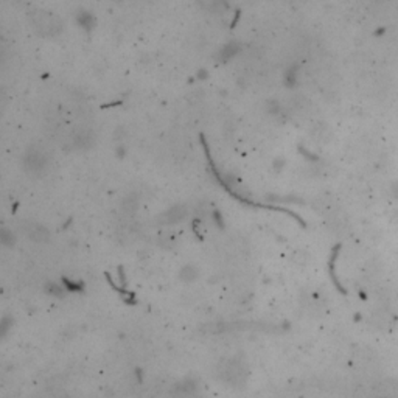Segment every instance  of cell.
Here are the masks:
<instances>
[{
    "instance_id": "obj_1",
    "label": "cell",
    "mask_w": 398,
    "mask_h": 398,
    "mask_svg": "<svg viewBox=\"0 0 398 398\" xmlns=\"http://www.w3.org/2000/svg\"><path fill=\"white\" fill-rule=\"evenodd\" d=\"M217 376L227 387L240 389V387H244L249 380V367L243 359L236 356L225 358L221 359L217 365Z\"/></svg>"
},
{
    "instance_id": "obj_2",
    "label": "cell",
    "mask_w": 398,
    "mask_h": 398,
    "mask_svg": "<svg viewBox=\"0 0 398 398\" xmlns=\"http://www.w3.org/2000/svg\"><path fill=\"white\" fill-rule=\"evenodd\" d=\"M30 22L42 38H55L62 31V20L51 11L38 9L30 14Z\"/></svg>"
},
{
    "instance_id": "obj_3",
    "label": "cell",
    "mask_w": 398,
    "mask_h": 398,
    "mask_svg": "<svg viewBox=\"0 0 398 398\" xmlns=\"http://www.w3.org/2000/svg\"><path fill=\"white\" fill-rule=\"evenodd\" d=\"M48 164H50L48 156L38 146L28 148L22 159V167L30 176H42L47 171Z\"/></svg>"
},
{
    "instance_id": "obj_4",
    "label": "cell",
    "mask_w": 398,
    "mask_h": 398,
    "mask_svg": "<svg viewBox=\"0 0 398 398\" xmlns=\"http://www.w3.org/2000/svg\"><path fill=\"white\" fill-rule=\"evenodd\" d=\"M171 398H202L201 384L195 378H184L171 387Z\"/></svg>"
},
{
    "instance_id": "obj_5",
    "label": "cell",
    "mask_w": 398,
    "mask_h": 398,
    "mask_svg": "<svg viewBox=\"0 0 398 398\" xmlns=\"http://www.w3.org/2000/svg\"><path fill=\"white\" fill-rule=\"evenodd\" d=\"M22 232L27 235V238L35 243H47L50 240V232L44 224L38 221H24L22 222Z\"/></svg>"
},
{
    "instance_id": "obj_6",
    "label": "cell",
    "mask_w": 398,
    "mask_h": 398,
    "mask_svg": "<svg viewBox=\"0 0 398 398\" xmlns=\"http://www.w3.org/2000/svg\"><path fill=\"white\" fill-rule=\"evenodd\" d=\"M93 143H95V134H93L92 129H89V128L75 129V133L72 135L73 148H77L78 151H84V149L92 148Z\"/></svg>"
},
{
    "instance_id": "obj_7",
    "label": "cell",
    "mask_w": 398,
    "mask_h": 398,
    "mask_svg": "<svg viewBox=\"0 0 398 398\" xmlns=\"http://www.w3.org/2000/svg\"><path fill=\"white\" fill-rule=\"evenodd\" d=\"M187 207L184 204H176V206H171L170 209H167L164 212V215H160V220H162L167 225H173V224H179L187 218Z\"/></svg>"
},
{
    "instance_id": "obj_8",
    "label": "cell",
    "mask_w": 398,
    "mask_h": 398,
    "mask_svg": "<svg viewBox=\"0 0 398 398\" xmlns=\"http://www.w3.org/2000/svg\"><path fill=\"white\" fill-rule=\"evenodd\" d=\"M177 277H179V280L180 282H184V283H195L198 278L201 277V269L199 267L196 266V265H193V263H187V265H184L179 269V274H177Z\"/></svg>"
},
{
    "instance_id": "obj_9",
    "label": "cell",
    "mask_w": 398,
    "mask_h": 398,
    "mask_svg": "<svg viewBox=\"0 0 398 398\" xmlns=\"http://www.w3.org/2000/svg\"><path fill=\"white\" fill-rule=\"evenodd\" d=\"M198 3L204 8L207 9V11H212V13H222L227 9V3H225V0H198Z\"/></svg>"
},
{
    "instance_id": "obj_10",
    "label": "cell",
    "mask_w": 398,
    "mask_h": 398,
    "mask_svg": "<svg viewBox=\"0 0 398 398\" xmlns=\"http://www.w3.org/2000/svg\"><path fill=\"white\" fill-rule=\"evenodd\" d=\"M240 50V45L238 44H235V42H229L227 45H224L221 50H220V55H218V59L221 62H227L230 61L236 53H238Z\"/></svg>"
},
{
    "instance_id": "obj_11",
    "label": "cell",
    "mask_w": 398,
    "mask_h": 398,
    "mask_svg": "<svg viewBox=\"0 0 398 398\" xmlns=\"http://www.w3.org/2000/svg\"><path fill=\"white\" fill-rule=\"evenodd\" d=\"M0 243H2L5 247H13L16 244V235L13 230H9L8 227H2L0 230Z\"/></svg>"
},
{
    "instance_id": "obj_12",
    "label": "cell",
    "mask_w": 398,
    "mask_h": 398,
    "mask_svg": "<svg viewBox=\"0 0 398 398\" xmlns=\"http://www.w3.org/2000/svg\"><path fill=\"white\" fill-rule=\"evenodd\" d=\"M373 324L378 327V328H387L391 324V316L389 313H386V311H376L375 316H373Z\"/></svg>"
},
{
    "instance_id": "obj_13",
    "label": "cell",
    "mask_w": 398,
    "mask_h": 398,
    "mask_svg": "<svg viewBox=\"0 0 398 398\" xmlns=\"http://www.w3.org/2000/svg\"><path fill=\"white\" fill-rule=\"evenodd\" d=\"M77 20H78V24L84 28V30H90L93 25H95V19L90 13L88 11H81L78 16H77Z\"/></svg>"
},
{
    "instance_id": "obj_14",
    "label": "cell",
    "mask_w": 398,
    "mask_h": 398,
    "mask_svg": "<svg viewBox=\"0 0 398 398\" xmlns=\"http://www.w3.org/2000/svg\"><path fill=\"white\" fill-rule=\"evenodd\" d=\"M137 207H138V196L137 195H129L123 199V210L126 213H134Z\"/></svg>"
},
{
    "instance_id": "obj_15",
    "label": "cell",
    "mask_w": 398,
    "mask_h": 398,
    "mask_svg": "<svg viewBox=\"0 0 398 398\" xmlns=\"http://www.w3.org/2000/svg\"><path fill=\"white\" fill-rule=\"evenodd\" d=\"M285 83L289 86V88H293V86L296 84V67H291L285 73Z\"/></svg>"
}]
</instances>
